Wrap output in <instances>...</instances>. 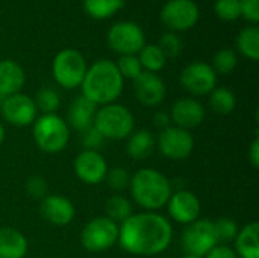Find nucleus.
<instances>
[{"label": "nucleus", "mask_w": 259, "mask_h": 258, "mask_svg": "<svg viewBox=\"0 0 259 258\" xmlns=\"http://www.w3.org/2000/svg\"><path fill=\"white\" fill-rule=\"evenodd\" d=\"M249 158H250V163L255 169L259 167V140L255 138L252 146H250V151H249Z\"/></svg>", "instance_id": "41"}, {"label": "nucleus", "mask_w": 259, "mask_h": 258, "mask_svg": "<svg viewBox=\"0 0 259 258\" xmlns=\"http://www.w3.org/2000/svg\"><path fill=\"white\" fill-rule=\"evenodd\" d=\"M108 46L120 55H137L146 46L144 30L134 21H118L108 32Z\"/></svg>", "instance_id": "9"}, {"label": "nucleus", "mask_w": 259, "mask_h": 258, "mask_svg": "<svg viewBox=\"0 0 259 258\" xmlns=\"http://www.w3.org/2000/svg\"><path fill=\"white\" fill-rule=\"evenodd\" d=\"M27 252L26 237L15 228H0V258H23Z\"/></svg>", "instance_id": "21"}, {"label": "nucleus", "mask_w": 259, "mask_h": 258, "mask_svg": "<svg viewBox=\"0 0 259 258\" xmlns=\"http://www.w3.org/2000/svg\"><path fill=\"white\" fill-rule=\"evenodd\" d=\"M39 214L49 224H53L56 227H65L74 217V207L64 196L47 195L39 202Z\"/></svg>", "instance_id": "17"}, {"label": "nucleus", "mask_w": 259, "mask_h": 258, "mask_svg": "<svg viewBox=\"0 0 259 258\" xmlns=\"http://www.w3.org/2000/svg\"><path fill=\"white\" fill-rule=\"evenodd\" d=\"M5 141V128H3V125L0 123V144Z\"/></svg>", "instance_id": "42"}, {"label": "nucleus", "mask_w": 259, "mask_h": 258, "mask_svg": "<svg viewBox=\"0 0 259 258\" xmlns=\"http://www.w3.org/2000/svg\"><path fill=\"white\" fill-rule=\"evenodd\" d=\"M105 179H106L109 189H112V190H124L129 187V182H131V176L127 173V170H124L121 167L108 170Z\"/></svg>", "instance_id": "35"}, {"label": "nucleus", "mask_w": 259, "mask_h": 258, "mask_svg": "<svg viewBox=\"0 0 259 258\" xmlns=\"http://www.w3.org/2000/svg\"><path fill=\"white\" fill-rule=\"evenodd\" d=\"M33 102L36 105V109H39L42 114H55L61 106L59 94L53 88H49V87L41 88L36 93V97Z\"/></svg>", "instance_id": "29"}, {"label": "nucleus", "mask_w": 259, "mask_h": 258, "mask_svg": "<svg viewBox=\"0 0 259 258\" xmlns=\"http://www.w3.org/2000/svg\"><path fill=\"white\" fill-rule=\"evenodd\" d=\"M87 68L83 55L74 49H64L58 52L52 62L55 81L67 90H73L82 84Z\"/></svg>", "instance_id": "6"}, {"label": "nucleus", "mask_w": 259, "mask_h": 258, "mask_svg": "<svg viewBox=\"0 0 259 258\" xmlns=\"http://www.w3.org/2000/svg\"><path fill=\"white\" fill-rule=\"evenodd\" d=\"M181 245L187 255L205 257L214 246L219 245L214 222L202 219L188 224L181 236Z\"/></svg>", "instance_id": "7"}, {"label": "nucleus", "mask_w": 259, "mask_h": 258, "mask_svg": "<svg viewBox=\"0 0 259 258\" xmlns=\"http://www.w3.org/2000/svg\"><path fill=\"white\" fill-rule=\"evenodd\" d=\"M158 46L162 50V53L165 55V58H178L182 53V47H184L182 40L175 32L162 33L161 38H159Z\"/></svg>", "instance_id": "32"}, {"label": "nucleus", "mask_w": 259, "mask_h": 258, "mask_svg": "<svg viewBox=\"0 0 259 258\" xmlns=\"http://www.w3.org/2000/svg\"><path fill=\"white\" fill-rule=\"evenodd\" d=\"M106 217L114 224H123L132 216V205L123 196H111L105 204Z\"/></svg>", "instance_id": "28"}, {"label": "nucleus", "mask_w": 259, "mask_h": 258, "mask_svg": "<svg viewBox=\"0 0 259 258\" xmlns=\"http://www.w3.org/2000/svg\"><path fill=\"white\" fill-rule=\"evenodd\" d=\"M170 119L175 122V126L182 129H191L199 126L205 119V108L196 99H179L171 106Z\"/></svg>", "instance_id": "18"}, {"label": "nucleus", "mask_w": 259, "mask_h": 258, "mask_svg": "<svg viewBox=\"0 0 259 258\" xmlns=\"http://www.w3.org/2000/svg\"><path fill=\"white\" fill-rule=\"evenodd\" d=\"M237 257L259 258V224L252 222L238 231L235 237Z\"/></svg>", "instance_id": "22"}, {"label": "nucleus", "mask_w": 259, "mask_h": 258, "mask_svg": "<svg viewBox=\"0 0 259 258\" xmlns=\"http://www.w3.org/2000/svg\"><path fill=\"white\" fill-rule=\"evenodd\" d=\"M153 123H155V126L161 128V131H162V129H165V128L170 126L171 119H170V116L165 114V113H156L155 117H153Z\"/></svg>", "instance_id": "40"}, {"label": "nucleus", "mask_w": 259, "mask_h": 258, "mask_svg": "<svg viewBox=\"0 0 259 258\" xmlns=\"http://www.w3.org/2000/svg\"><path fill=\"white\" fill-rule=\"evenodd\" d=\"M217 84V75L214 68L202 61L188 64L181 73V85L194 96L209 94Z\"/></svg>", "instance_id": "12"}, {"label": "nucleus", "mask_w": 259, "mask_h": 258, "mask_svg": "<svg viewBox=\"0 0 259 258\" xmlns=\"http://www.w3.org/2000/svg\"><path fill=\"white\" fill-rule=\"evenodd\" d=\"M237 47L241 55L252 61L259 59V29L252 24L240 30L237 36Z\"/></svg>", "instance_id": "24"}, {"label": "nucleus", "mask_w": 259, "mask_h": 258, "mask_svg": "<svg viewBox=\"0 0 259 258\" xmlns=\"http://www.w3.org/2000/svg\"><path fill=\"white\" fill-rule=\"evenodd\" d=\"M165 84L156 75L150 71H143L134 79V93L140 103L144 106H156L165 97Z\"/></svg>", "instance_id": "15"}, {"label": "nucleus", "mask_w": 259, "mask_h": 258, "mask_svg": "<svg viewBox=\"0 0 259 258\" xmlns=\"http://www.w3.org/2000/svg\"><path fill=\"white\" fill-rule=\"evenodd\" d=\"M127 155L134 160H146L149 158L155 148H156V140L150 131L141 129L137 132H132L127 137Z\"/></svg>", "instance_id": "23"}, {"label": "nucleus", "mask_w": 259, "mask_h": 258, "mask_svg": "<svg viewBox=\"0 0 259 258\" xmlns=\"http://www.w3.org/2000/svg\"><path fill=\"white\" fill-rule=\"evenodd\" d=\"M168 213L170 216L178 222L188 225L194 220H197L200 214V202L197 196L188 190H181L176 193H171L168 199Z\"/></svg>", "instance_id": "16"}, {"label": "nucleus", "mask_w": 259, "mask_h": 258, "mask_svg": "<svg viewBox=\"0 0 259 258\" xmlns=\"http://www.w3.org/2000/svg\"><path fill=\"white\" fill-rule=\"evenodd\" d=\"M117 240L118 227L108 217H96L90 220L80 233V243L90 252H103Z\"/></svg>", "instance_id": "8"}, {"label": "nucleus", "mask_w": 259, "mask_h": 258, "mask_svg": "<svg viewBox=\"0 0 259 258\" xmlns=\"http://www.w3.org/2000/svg\"><path fill=\"white\" fill-rule=\"evenodd\" d=\"M0 109L3 119L12 126H18V128L32 125L38 113L33 99L21 93L5 97L0 105Z\"/></svg>", "instance_id": "13"}, {"label": "nucleus", "mask_w": 259, "mask_h": 258, "mask_svg": "<svg viewBox=\"0 0 259 258\" xmlns=\"http://www.w3.org/2000/svg\"><path fill=\"white\" fill-rule=\"evenodd\" d=\"M129 187L134 201L149 211L162 208L171 196L170 181L155 169L138 170L131 178Z\"/></svg>", "instance_id": "3"}, {"label": "nucleus", "mask_w": 259, "mask_h": 258, "mask_svg": "<svg viewBox=\"0 0 259 258\" xmlns=\"http://www.w3.org/2000/svg\"><path fill=\"white\" fill-rule=\"evenodd\" d=\"M199 17L200 11L194 0H168L161 9L162 23L173 32L194 27Z\"/></svg>", "instance_id": "10"}, {"label": "nucleus", "mask_w": 259, "mask_h": 258, "mask_svg": "<svg viewBox=\"0 0 259 258\" xmlns=\"http://www.w3.org/2000/svg\"><path fill=\"white\" fill-rule=\"evenodd\" d=\"M215 15L223 21H234L241 15L240 0H217L214 5Z\"/></svg>", "instance_id": "33"}, {"label": "nucleus", "mask_w": 259, "mask_h": 258, "mask_svg": "<svg viewBox=\"0 0 259 258\" xmlns=\"http://www.w3.org/2000/svg\"><path fill=\"white\" fill-rule=\"evenodd\" d=\"M209 94H211L209 105L217 114L228 116V114H231L234 111V108L237 105V100H235V94L229 88H226V87L214 88Z\"/></svg>", "instance_id": "27"}, {"label": "nucleus", "mask_w": 259, "mask_h": 258, "mask_svg": "<svg viewBox=\"0 0 259 258\" xmlns=\"http://www.w3.org/2000/svg\"><path fill=\"white\" fill-rule=\"evenodd\" d=\"M184 258H199V257H193V255H185Z\"/></svg>", "instance_id": "43"}, {"label": "nucleus", "mask_w": 259, "mask_h": 258, "mask_svg": "<svg viewBox=\"0 0 259 258\" xmlns=\"http://www.w3.org/2000/svg\"><path fill=\"white\" fill-rule=\"evenodd\" d=\"M108 164L97 151H83L74 160V173L85 184H99L105 179Z\"/></svg>", "instance_id": "14"}, {"label": "nucleus", "mask_w": 259, "mask_h": 258, "mask_svg": "<svg viewBox=\"0 0 259 258\" xmlns=\"http://www.w3.org/2000/svg\"><path fill=\"white\" fill-rule=\"evenodd\" d=\"M26 192L33 199H44L47 196V182L42 176H30L26 182Z\"/></svg>", "instance_id": "36"}, {"label": "nucleus", "mask_w": 259, "mask_h": 258, "mask_svg": "<svg viewBox=\"0 0 259 258\" xmlns=\"http://www.w3.org/2000/svg\"><path fill=\"white\" fill-rule=\"evenodd\" d=\"M156 146L165 158L181 161L190 157V154L193 152L194 138L187 129L168 126L159 132Z\"/></svg>", "instance_id": "11"}, {"label": "nucleus", "mask_w": 259, "mask_h": 258, "mask_svg": "<svg viewBox=\"0 0 259 258\" xmlns=\"http://www.w3.org/2000/svg\"><path fill=\"white\" fill-rule=\"evenodd\" d=\"M138 53H140L138 59H140L141 67L150 73H156V71L162 70L167 62V58L158 44H146Z\"/></svg>", "instance_id": "26"}, {"label": "nucleus", "mask_w": 259, "mask_h": 258, "mask_svg": "<svg viewBox=\"0 0 259 258\" xmlns=\"http://www.w3.org/2000/svg\"><path fill=\"white\" fill-rule=\"evenodd\" d=\"M93 126L102 134L105 140H123L134 132L135 120L126 106L109 103L97 109Z\"/></svg>", "instance_id": "4"}, {"label": "nucleus", "mask_w": 259, "mask_h": 258, "mask_svg": "<svg viewBox=\"0 0 259 258\" xmlns=\"http://www.w3.org/2000/svg\"><path fill=\"white\" fill-rule=\"evenodd\" d=\"M214 228H215V236H217L219 243L220 242H223V243L232 242V240H235V237L238 234L237 224L228 217H222L217 222H214Z\"/></svg>", "instance_id": "34"}, {"label": "nucleus", "mask_w": 259, "mask_h": 258, "mask_svg": "<svg viewBox=\"0 0 259 258\" xmlns=\"http://www.w3.org/2000/svg\"><path fill=\"white\" fill-rule=\"evenodd\" d=\"M241 15L256 26L259 21V0H240Z\"/></svg>", "instance_id": "38"}, {"label": "nucleus", "mask_w": 259, "mask_h": 258, "mask_svg": "<svg viewBox=\"0 0 259 258\" xmlns=\"http://www.w3.org/2000/svg\"><path fill=\"white\" fill-rule=\"evenodd\" d=\"M103 141H105V138L94 126H91L82 132V144H83L85 151H97Z\"/></svg>", "instance_id": "37"}, {"label": "nucleus", "mask_w": 259, "mask_h": 258, "mask_svg": "<svg viewBox=\"0 0 259 258\" xmlns=\"http://www.w3.org/2000/svg\"><path fill=\"white\" fill-rule=\"evenodd\" d=\"M96 113L97 105L88 100L85 96H79L73 99L68 106V123L73 129L83 132L85 129L93 126Z\"/></svg>", "instance_id": "20"}, {"label": "nucleus", "mask_w": 259, "mask_h": 258, "mask_svg": "<svg viewBox=\"0 0 259 258\" xmlns=\"http://www.w3.org/2000/svg\"><path fill=\"white\" fill-rule=\"evenodd\" d=\"M33 140L46 154L64 151L70 140L68 125L56 114H42L33 122Z\"/></svg>", "instance_id": "5"}, {"label": "nucleus", "mask_w": 259, "mask_h": 258, "mask_svg": "<svg viewBox=\"0 0 259 258\" xmlns=\"http://www.w3.org/2000/svg\"><path fill=\"white\" fill-rule=\"evenodd\" d=\"M82 96L96 105H109L120 97L123 91V76L115 62L109 59L96 61L87 68L82 81Z\"/></svg>", "instance_id": "2"}, {"label": "nucleus", "mask_w": 259, "mask_h": 258, "mask_svg": "<svg viewBox=\"0 0 259 258\" xmlns=\"http://www.w3.org/2000/svg\"><path fill=\"white\" fill-rule=\"evenodd\" d=\"M115 65H117L120 75L123 76V79L127 78V79L134 81L137 76H140L143 73V67L140 64V59L137 55H121Z\"/></svg>", "instance_id": "31"}, {"label": "nucleus", "mask_w": 259, "mask_h": 258, "mask_svg": "<svg viewBox=\"0 0 259 258\" xmlns=\"http://www.w3.org/2000/svg\"><path fill=\"white\" fill-rule=\"evenodd\" d=\"M83 11L96 18V20H105L117 14L123 5L124 0H82Z\"/></svg>", "instance_id": "25"}, {"label": "nucleus", "mask_w": 259, "mask_h": 258, "mask_svg": "<svg viewBox=\"0 0 259 258\" xmlns=\"http://www.w3.org/2000/svg\"><path fill=\"white\" fill-rule=\"evenodd\" d=\"M205 258H238L237 257V254H235V251L232 249V248H229V246H226V245H217V246H214L206 255Z\"/></svg>", "instance_id": "39"}, {"label": "nucleus", "mask_w": 259, "mask_h": 258, "mask_svg": "<svg viewBox=\"0 0 259 258\" xmlns=\"http://www.w3.org/2000/svg\"><path fill=\"white\" fill-rule=\"evenodd\" d=\"M237 53L232 49H222L214 55V71L229 75L237 67Z\"/></svg>", "instance_id": "30"}, {"label": "nucleus", "mask_w": 259, "mask_h": 258, "mask_svg": "<svg viewBox=\"0 0 259 258\" xmlns=\"http://www.w3.org/2000/svg\"><path fill=\"white\" fill-rule=\"evenodd\" d=\"M26 81L24 70L12 59L0 61V96L8 97L20 93Z\"/></svg>", "instance_id": "19"}, {"label": "nucleus", "mask_w": 259, "mask_h": 258, "mask_svg": "<svg viewBox=\"0 0 259 258\" xmlns=\"http://www.w3.org/2000/svg\"><path fill=\"white\" fill-rule=\"evenodd\" d=\"M173 239L171 224L156 213L132 214L118 228L120 246L134 255L152 257L164 252Z\"/></svg>", "instance_id": "1"}]
</instances>
